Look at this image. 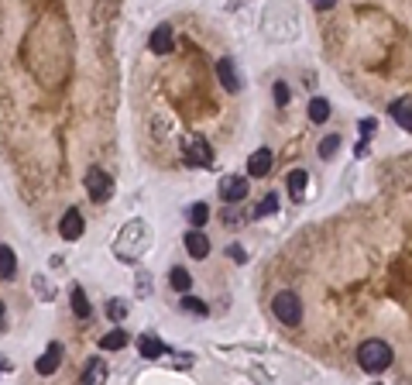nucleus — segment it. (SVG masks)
<instances>
[{
	"instance_id": "nucleus-21",
	"label": "nucleus",
	"mask_w": 412,
	"mask_h": 385,
	"mask_svg": "<svg viewBox=\"0 0 412 385\" xmlns=\"http://www.w3.org/2000/svg\"><path fill=\"white\" fill-rule=\"evenodd\" d=\"M73 313H76L79 320H86V316L93 313V307H90V300H86V292H83L79 285H73Z\"/></svg>"
},
{
	"instance_id": "nucleus-27",
	"label": "nucleus",
	"mask_w": 412,
	"mask_h": 385,
	"mask_svg": "<svg viewBox=\"0 0 412 385\" xmlns=\"http://www.w3.org/2000/svg\"><path fill=\"white\" fill-rule=\"evenodd\" d=\"M272 93H275V103H279V107H285V103L292 100V93H289V86H285V83H275V90H272Z\"/></svg>"
},
{
	"instance_id": "nucleus-4",
	"label": "nucleus",
	"mask_w": 412,
	"mask_h": 385,
	"mask_svg": "<svg viewBox=\"0 0 412 385\" xmlns=\"http://www.w3.org/2000/svg\"><path fill=\"white\" fill-rule=\"evenodd\" d=\"M86 193H90L93 203H107V200L114 196V179H110L103 169H90V172H86Z\"/></svg>"
},
{
	"instance_id": "nucleus-15",
	"label": "nucleus",
	"mask_w": 412,
	"mask_h": 385,
	"mask_svg": "<svg viewBox=\"0 0 412 385\" xmlns=\"http://www.w3.org/2000/svg\"><path fill=\"white\" fill-rule=\"evenodd\" d=\"M306 182H309V176L303 169H292V172L285 176V189L292 193V200H303V196H306Z\"/></svg>"
},
{
	"instance_id": "nucleus-12",
	"label": "nucleus",
	"mask_w": 412,
	"mask_h": 385,
	"mask_svg": "<svg viewBox=\"0 0 412 385\" xmlns=\"http://www.w3.org/2000/svg\"><path fill=\"white\" fill-rule=\"evenodd\" d=\"M217 76H220V83H224V90H231V93L241 90V76H237V69H234L231 59H220V62H217Z\"/></svg>"
},
{
	"instance_id": "nucleus-23",
	"label": "nucleus",
	"mask_w": 412,
	"mask_h": 385,
	"mask_svg": "<svg viewBox=\"0 0 412 385\" xmlns=\"http://www.w3.org/2000/svg\"><path fill=\"white\" fill-rule=\"evenodd\" d=\"M179 303H182L186 313H196V316H206V313H210V307H206L203 300H196V296H186V300H179Z\"/></svg>"
},
{
	"instance_id": "nucleus-26",
	"label": "nucleus",
	"mask_w": 412,
	"mask_h": 385,
	"mask_svg": "<svg viewBox=\"0 0 412 385\" xmlns=\"http://www.w3.org/2000/svg\"><path fill=\"white\" fill-rule=\"evenodd\" d=\"M275 210H279V196H275V193H268V196L258 203L255 217H268V213H275Z\"/></svg>"
},
{
	"instance_id": "nucleus-16",
	"label": "nucleus",
	"mask_w": 412,
	"mask_h": 385,
	"mask_svg": "<svg viewBox=\"0 0 412 385\" xmlns=\"http://www.w3.org/2000/svg\"><path fill=\"white\" fill-rule=\"evenodd\" d=\"M14 272H18V258H14V251L7 244H0V283H11Z\"/></svg>"
},
{
	"instance_id": "nucleus-13",
	"label": "nucleus",
	"mask_w": 412,
	"mask_h": 385,
	"mask_svg": "<svg viewBox=\"0 0 412 385\" xmlns=\"http://www.w3.org/2000/svg\"><path fill=\"white\" fill-rule=\"evenodd\" d=\"M186 251L193 258H206L210 255V241H206V234L200 227H193V231L186 234Z\"/></svg>"
},
{
	"instance_id": "nucleus-17",
	"label": "nucleus",
	"mask_w": 412,
	"mask_h": 385,
	"mask_svg": "<svg viewBox=\"0 0 412 385\" xmlns=\"http://www.w3.org/2000/svg\"><path fill=\"white\" fill-rule=\"evenodd\" d=\"M83 382L86 385H100V382H107V365L103 361H86V368H83Z\"/></svg>"
},
{
	"instance_id": "nucleus-6",
	"label": "nucleus",
	"mask_w": 412,
	"mask_h": 385,
	"mask_svg": "<svg viewBox=\"0 0 412 385\" xmlns=\"http://www.w3.org/2000/svg\"><path fill=\"white\" fill-rule=\"evenodd\" d=\"M248 196V179L244 176H224L220 179V200L224 203H241Z\"/></svg>"
},
{
	"instance_id": "nucleus-29",
	"label": "nucleus",
	"mask_w": 412,
	"mask_h": 385,
	"mask_svg": "<svg viewBox=\"0 0 412 385\" xmlns=\"http://www.w3.org/2000/svg\"><path fill=\"white\" fill-rule=\"evenodd\" d=\"M334 4H337V0H313V7H316V11H330Z\"/></svg>"
},
{
	"instance_id": "nucleus-9",
	"label": "nucleus",
	"mask_w": 412,
	"mask_h": 385,
	"mask_svg": "<svg viewBox=\"0 0 412 385\" xmlns=\"http://www.w3.org/2000/svg\"><path fill=\"white\" fill-rule=\"evenodd\" d=\"M138 351H141V358H162V355H172V348H169V344H162L154 334L138 337Z\"/></svg>"
},
{
	"instance_id": "nucleus-18",
	"label": "nucleus",
	"mask_w": 412,
	"mask_h": 385,
	"mask_svg": "<svg viewBox=\"0 0 412 385\" xmlns=\"http://www.w3.org/2000/svg\"><path fill=\"white\" fill-rule=\"evenodd\" d=\"M100 348H103V351H121V348H128V331H124V327H117V331L103 334L100 337Z\"/></svg>"
},
{
	"instance_id": "nucleus-32",
	"label": "nucleus",
	"mask_w": 412,
	"mask_h": 385,
	"mask_svg": "<svg viewBox=\"0 0 412 385\" xmlns=\"http://www.w3.org/2000/svg\"><path fill=\"white\" fill-rule=\"evenodd\" d=\"M4 327H7V324H4V303H0V334H4Z\"/></svg>"
},
{
	"instance_id": "nucleus-20",
	"label": "nucleus",
	"mask_w": 412,
	"mask_h": 385,
	"mask_svg": "<svg viewBox=\"0 0 412 385\" xmlns=\"http://www.w3.org/2000/svg\"><path fill=\"white\" fill-rule=\"evenodd\" d=\"M186 220H189L193 227H203L206 220H210V206L206 203H189L186 206Z\"/></svg>"
},
{
	"instance_id": "nucleus-24",
	"label": "nucleus",
	"mask_w": 412,
	"mask_h": 385,
	"mask_svg": "<svg viewBox=\"0 0 412 385\" xmlns=\"http://www.w3.org/2000/svg\"><path fill=\"white\" fill-rule=\"evenodd\" d=\"M337 148H340V134H327L323 145H320V158H334Z\"/></svg>"
},
{
	"instance_id": "nucleus-25",
	"label": "nucleus",
	"mask_w": 412,
	"mask_h": 385,
	"mask_svg": "<svg viewBox=\"0 0 412 385\" xmlns=\"http://www.w3.org/2000/svg\"><path fill=\"white\" fill-rule=\"evenodd\" d=\"M107 316H110L114 324H121V320L128 316V303H124V300H110V307H107Z\"/></svg>"
},
{
	"instance_id": "nucleus-3",
	"label": "nucleus",
	"mask_w": 412,
	"mask_h": 385,
	"mask_svg": "<svg viewBox=\"0 0 412 385\" xmlns=\"http://www.w3.org/2000/svg\"><path fill=\"white\" fill-rule=\"evenodd\" d=\"M272 313H275V320H279V324L296 327V324L303 320V303H299V296H296V292L282 289V292L272 300Z\"/></svg>"
},
{
	"instance_id": "nucleus-8",
	"label": "nucleus",
	"mask_w": 412,
	"mask_h": 385,
	"mask_svg": "<svg viewBox=\"0 0 412 385\" xmlns=\"http://www.w3.org/2000/svg\"><path fill=\"white\" fill-rule=\"evenodd\" d=\"M59 365H62V344H59V340H52L49 348H45V355L35 361V372H38V375H52Z\"/></svg>"
},
{
	"instance_id": "nucleus-30",
	"label": "nucleus",
	"mask_w": 412,
	"mask_h": 385,
	"mask_svg": "<svg viewBox=\"0 0 412 385\" xmlns=\"http://www.w3.org/2000/svg\"><path fill=\"white\" fill-rule=\"evenodd\" d=\"M227 255H231L234 261H244V258H248V255H244V251H241V248H234V244H231V248H227Z\"/></svg>"
},
{
	"instance_id": "nucleus-11",
	"label": "nucleus",
	"mask_w": 412,
	"mask_h": 385,
	"mask_svg": "<svg viewBox=\"0 0 412 385\" xmlns=\"http://www.w3.org/2000/svg\"><path fill=\"white\" fill-rule=\"evenodd\" d=\"M148 45H152L154 55H169V52H172V28L158 25L152 31V38H148Z\"/></svg>"
},
{
	"instance_id": "nucleus-14",
	"label": "nucleus",
	"mask_w": 412,
	"mask_h": 385,
	"mask_svg": "<svg viewBox=\"0 0 412 385\" xmlns=\"http://www.w3.org/2000/svg\"><path fill=\"white\" fill-rule=\"evenodd\" d=\"M248 172L258 176V179L268 176V172H272V152H268V148H258V152L248 158Z\"/></svg>"
},
{
	"instance_id": "nucleus-28",
	"label": "nucleus",
	"mask_w": 412,
	"mask_h": 385,
	"mask_svg": "<svg viewBox=\"0 0 412 385\" xmlns=\"http://www.w3.org/2000/svg\"><path fill=\"white\" fill-rule=\"evenodd\" d=\"M375 128H378V124H375V117H364V121H360V134H364V138H371Z\"/></svg>"
},
{
	"instance_id": "nucleus-7",
	"label": "nucleus",
	"mask_w": 412,
	"mask_h": 385,
	"mask_svg": "<svg viewBox=\"0 0 412 385\" xmlns=\"http://www.w3.org/2000/svg\"><path fill=\"white\" fill-rule=\"evenodd\" d=\"M83 231H86L83 213H79V210H66V213H62V220H59V234H62L66 241H79Z\"/></svg>"
},
{
	"instance_id": "nucleus-10",
	"label": "nucleus",
	"mask_w": 412,
	"mask_h": 385,
	"mask_svg": "<svg viewBox=\"0 0 412 385\" xmlns=\"http://www.w3.org/2000/svg\"><path fill=\"white\" fill-rule=\"evenodd\" d=\"M388 114H392V121H395L402 131H412V97L395 100L392 107H388Z\"/></svg>"
},
{
	"instance_id": "nucleus-31",
	"label": "nucleus",
	"mask_w": 412,
	"mask_h": 385,
	"mask_svg": "<svg viewBox=\"0 0 412 385\" xmlns=\"http://www.w3.org/2000/svg\"><path fill=\"white\" fill-rule=\"evenodd\" d=\"M0 372H11V361L7 358H0Z\"/></svg>"
},
{
	"instance_id": "nucleus-19",
	"label": "nucleus",
	"mask_w": 412,
	"mask_h": 385,
	"mask_svg": "<svg viewBox=\"0 0 412 385\" xmlns=\"http://www.w3.org/2000/svg\"><path fill=\"white\" fill-rule=\"evenodd\" d=\"M327 117H330V103L323 100V97H313V100H309V121H313V124H323Z\"/></svg>"
},
{
	"instance_id": "nucleus-5",
	"label": "nucleus",
	"mask_w": 412,
	"mask_h": 385,
	"mask_svg": "<svg viewBox=\"0 0 412 385\" xmlns=\"http://www.w3.org/2000/svg\"><path fill=\"white\" fill-rule=\"evenodd\" d=\"M186 162H189L193 169H210V165H213V145H210L206 138H193V141L186 145Z\"/></svg>"
},
{
	"instance_id": "nucleus-2",
	"label": "nucleus",
	"mask_w": 412,
	"mask_h": 385,
	"mask_svg": "<svg viewBox=\"0 0 412 385\" xmlns=\"http://www.w3.org/2000/svg\"><path fill=\"white\" fill-rule=\"evenodd\" d=\"M392 348H388L385 340H378V337H371V340H364L358 348V365L368 372V375H382L385 368H392Z\"/></svg>"
},
{
	"instance_id": "nucleus-1",
	"label": "nucleus",
	"mask_w": 412,
	"mask_h": 385,
	"mask_svg": "<svg viewBox=\"0 0 412 385\" xmlns=\"http://www.w3.org/2000/svg\"><path fill=\"white\" fill-rule=\"evenodd\" d=\"M148 244H152V231H148V224H145V220H131L128 227L117 234L114 255L124 258V261H138V258L148 251Z\"/></svg>"
},
{
	"instance_id": "nucleus-22",
	"label": "nucleus",
	"mask_w": 412,
	"mask_h": 385,
	"mask_svg": "<svg viewBox=\"0 0 412 385\" xmlns=\"http://www.w3.org/2000/svg\"><path fill=\"white\" fill-rule=\"evenodd\" d=\"M169 283H172V289H176V292H189V285H193V276H189L186 268H172Z\"/></svg>"
}]
</instances>
